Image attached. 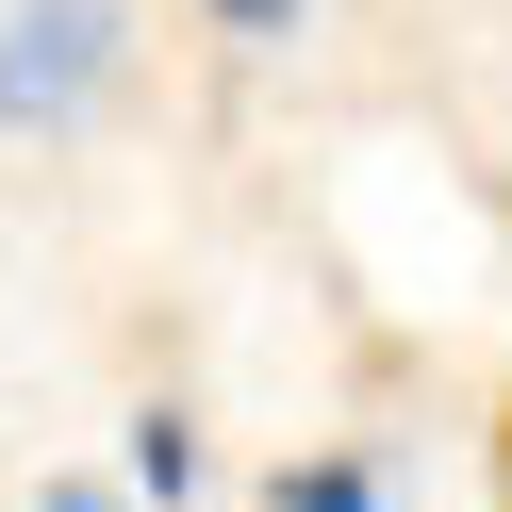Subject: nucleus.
<instances>
[{"mask_svg": "<svg viewBox=\"0 0 512 512\" xmlns=\"http://www.w3.org/2000/svg\"><path fill=\"white\" fill-rule=\"evenodd\" d=\"M265 512H380V463H347V446H331V463H281Z\"/></svg>", "mask_w": 512, "mask_h": 512, "instance_id": "f03ea898", "label": "nucleus"}, {"mask_svg": "<svg viewBox=\"0 0 512 512\" xmlns=\"http://www.w3.org/2000/svg\"><path fill=\"white\" fill-rule=\"evenodd\" d=\"M100 67H116V0H17V17H0V116H17V133L83 116Z\"/></svg>", "mask_w": 512, "mask_h": 512, "instance_id": "f257e3e1", "label": "nucleus"}, {"mask_svg": "<svg viewBox=\"0 0 512 512\" xmlns=\"http://www.w3.org/2000/svg\"><path fill=\"white\" fill-rule=\"evenodd\" d=\"M281 17H298V0H215V34H281Z\"/></svg>", "mask_w": 512, "mask_h": 512, "instance_id": "20e7f679", "label": "nucleus"}, {"mask_svg": "<svg viewBox=\"0 0 512 512\" xmlns=\"http://www.w3.org/2000/svg\"><path fill=\"white\" fill-rule=\"evenodd\" d=\"M496 479H512V413H496Z\"/></svg>", "mask_w": 512, "mask_h": 512, "instance_id": "423d86ee", "label": "nucleus"}, {"mask_svg": "<svg viewBox=\"0 0 512 512\" xmlns=\"http://www.w3.org/2000/svg\"><path fill=\"white\" fill-rule=\"evenodd\" d=\"M50 512H116V496H100V479H50Z\"/></svg>", "mask_w": 512, "mask_h": 512, "instance_id": "39448f33", "label": "nucleus"}, {"mask_svg": "<svg viewBox=\"0 0 512 512\" xmlns=\"http://www.w3.org/2000/svg\"><path fill=\"white\" fill-rule=\"evenodd\" d=\"M133 496H149V512L199 496V430H182V413H133Z\"/></svg>", "mask_w": 512, "mask_h": 512, "instance_id": "7ed1b4c3", "label": "nucleus"}]
</instances>
